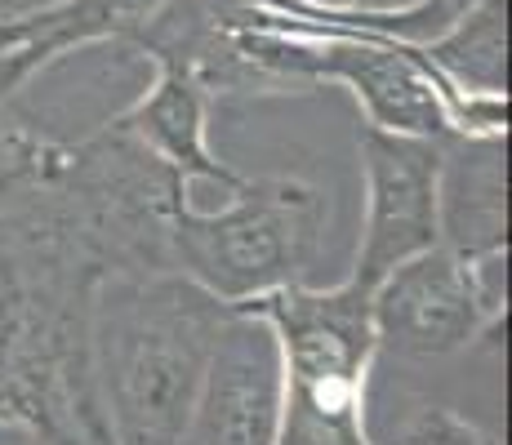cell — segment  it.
<instances>
[{"instance_id":"6da1fadb","label":"cell","mask_w":512,"mask_h":445,"mask_svg":"<svg viewBox=\"0 0 512 445\" xmlns=\"http://www.w3.org/2000/svg\"><path fill=\"white\" fill-rule=\"evenodd\" d=\"M134 267L72 147H27L0 174V419L49 445H107L90 379V299Z\"/></svg>"},{"instance_id":"7a4b0ae2","label":"cell","mask_w":512,"mask_h":445,"mask_svg":"<svg viewBox=\"0 0 512 445\" xmlns=\"http://www.w3.org/2000/svg\"><path fill=\"white\" fill-rule=\"evenodd\" d=\"M228 303L170 267H107L90 299V379L107 445H179Z\"/></svg>"},{"instance_id":"3957f363","label":"cell","mask_w":512,"mask_h":445,"mask_svg":"<svg viewBox=\"0 0 512 445\" xmlns=\"http://www.w3.org/2000/svg\"><path fill=\"white\" fill-rule=\"evenodd\" d=\"M232 308L272 321L285 361V405L277 445H374L366 432V370L374 361L370 290L285 285Z\"/></svg>"},{"instance_id":"277c9868","label":"cell","mask_w":512,"mask_h":445,"mask_svg":"<svg viewBox=\"0 0 512 445\" xmlns=\"http://www.w3.org/2000/svg\"><path fill=\"white\" fill-rule=\"evenodd\" d=\"M219 214L187 205V183L174 192L165 245L170 267L192 276L223 303L303 285L326 232V196L299 178H241Z\"/></svg>"},{"instance_id":"5b68a950","label":"cell","mask_w":512,"mask_h":445,"mask_svg":"<svg viewBox=\"0 0 512 445\" xmlns=\"http://www.w3.org/2000/svg\"><path fill=\"white\" fill-rule=\"evenodd\" d=\"M370 325L379 352L446 356L481 334H495L504 321L481 299L472 259L437 241L401 259L370 290Z\"/></svg>"},{"instance_id":"8992f818","label":"cell","mask_w":512,"mask_h":445,"mask_svg":"<svg viewBox=\"0 0 512 445\" xmlns=\"http://www.w3.org/2000/svg\"><path fill=\"white\" fill-rule=\"evenodd\" d=\"M285 361L272 321L228 303L179 445H277Z\"/></svg>"},{"instance_id":"52a82bcc","label":"cell","mask_w":512,"mask_h":445,"mask_svg":"<svg viewBox=\"0 0 512 445\" xmlns=\"http://www.w3.org/2000/svg\"><path fill=\"white\" fill-rule=\"evenodd\" d=\"M437 161L441 138L361 125L366 227H361L357 263H352L357 285L374 290L401 259L437 245Z\"/></svg>"},{"instance_id":"ba28073f","label":"cell","mask_w":512,"mask_h":445,"mask_svg":"<svg viewBox=\"0 0 512 445\" xmlns=\"http://www.w3.org/2000/svg\"><path fill=\"white\" fill-rule=\"evenodd\" d=\"M147 58L156 63V85L130 112L116 116L112 130L134 138L147 156H156L183 183L205 178V183H219L223 192H232L241 183V174H232L205 143V121H210V89H205V81L196 76V67L187 58L170 54V49H147Z\"/></svg>"},{"instance_id":"9c48e42d","label":"cell","mask_w":512,"mask_h":445,"mask_svg":"<svg viewBox=\"0 0 512 445\" xmlns=\"http://www.w3.org/2000/svg\"><path fill=\"white\" fill-rule=\"evenodd\" d=\"M437 241L464 259L508 245V134L441 138Z\"/></svg>"},{"instance_id":"30bf717a","label":"cell","mask_w":512,"mask_h":445,"mask_svg":"<svg viewBox=\"0 0 512 445\" xmlns=\"http://www.w3.org/2000/svg\"><path fill=\"white\" fill-rule=\"evenodd\" d=\"M174 0H54L27 14L0 18V107L58 54L90 41H130Z\"/></svg>"},{"instance_id":"8fae6325","label":"cell","mask_w":512,"mask_h":445,"mask_svg":"<svg viewBox=\"0 0 512 445\" xmlns=\"http://www.w3.org/2000/svg\"><path fill=\"white\" fill-rule=\"evenodd\" d=\"M419 49L459 94L508 98V0H481L450 32Z\"/></svg>"},{"instance_id":"7c38bea8","label":"cell","mask_w":512,"mask_h":445,"mask_svg":"<svg viewBox=\"0 0 512 445\" xmlns=\"http://www.w3.org/2000/svg\"><path fill=\"white\" fill-rule=\"evenodd\" d=\"M388 445H499L490 432H481L472 419L446 410V405H419L401 432Z\"/></svg>"},{"instance_id":"4fadbf2b","label":"cell","mask_w":512,"mask_h":445,"mask_svg":"<svg viewBox=\"0 0 512 445\" xmlns=\"http://www.w3.org/2000/svg\"><path fill=\"white\" fill-rule=\"evenodd\" d=\"M0 445H49V441L36 428H27V423L0 419Z\"/></svg>"}]
</instances>
